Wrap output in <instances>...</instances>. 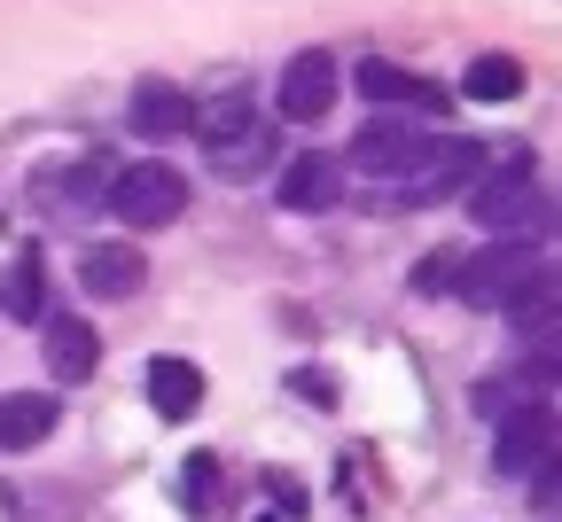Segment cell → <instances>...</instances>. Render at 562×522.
I'll use <instances>...</instances> for the list:
<instances>
[{
  "label": "cell",
  "instance_id": "cell-15",
  "mask_svg": "<svg viewBox=\"0 0 562 522\" xmlns=\"http://www.w3.org/2000/svg\"><path fill=\"white\" fill-rule=\"evenodd\" d=\"M250 125H258V102H250L243 87H227L220 102H195V117H188V133H203V148H211V157H220L227 140H243Z\"/></svg>",
  "mask_w": 562,
  "mask_h": 522
},
{
  "label": "cell",
  "instance_id": "cell-21",
  "mask_svg": "<svg viewBox=\"0 0 562 522\" xmlns=\"http://www.w3.org/2000/svg\"><path fill=\"white\" fill-rule=\"evenodd\" d=\"M211 491H220V461L195 453V461H188V507H211Z\"/></svg>",
  "mask_w": 562,
  "mask_h": 522
},
{
  "label": "cell",
  "instance_id": "cell-3",
  "mask_svg": "<svg viewBox=\"0 0 562 522\" xmlns=\"http://www.w3.org/2000/svg\"><path fill=\"white\" fill-rule=\"evenodd\" d=\"M110 211L125 218V227H172V218L188 211V180L172 172V164H125L117 180H110Z\"/></svg>",
  "mask_w": 562,
  "mask_h": 522
},
{
  "label": "cell",
  "instance_id": "cell-2",
  "mask_svg": "<svg viewBox=\"0 0 562 522\" xmlns=\"http://www.w3.org/2000/svg\"><path fill=\"white\" fill-rule=\"evenodd\" d=\"M539 273H547V258H539L531 242H484V250H461L446 296H461L469 313H508Z\"/></svg>",
  "mask_w": 562,
  "mask_h": 522
},
{
  "label": "cell",
  "instance_id": "cell-19",
  "mask_svg": "<svg viewBox=\"0 0 562 522\" xmlns=\"http://www.w3.org/2000/svg\"><path fill=\"white\" fill-rule=\"evenodd\" d=\"M110 164H117V157H79V164L63 172V195H70V203H110V180H117Z\"/></svg>",
  "mask_w": 562,
  "mask_h": 522
},
{
  "label": "cell",
  "instance_id": "cell-20",
  "mask_svg": "<svg viewBox=\"0 0 562 522\" xmlns=\"http://www.w3.org/2000/svg\"><path fill=\"white\" fill-rule=\"evenodd\" d=\"M453 265H461V250H438V258H422V265H414V288H422V296H446Z\"/></svg>",
  "mask_w": 562,
  "mask_h": 522
},
{
  "label": "cell",
  "instance_id": "cell-18",
  "mask_svg": "<svg viewBox=\"0 0 562 522\" xmlns=\"http://www.w3.org/2000/svg\"><path fill=\"white\" fill-rule=\"evenodd\" d=\"M0 305H9V320H47V273H40V258H16V265H9Z\"/></svg>",
  "mask_w": 562,
  "mask_h": 522
},
{
  "label": "cell",
  "instance_id": "cell-8",
  "mask_svg": "<svg viewBox=\"0 0 562 522\" xmlns=\"http://www.w3.org/2000/svg\"><path fill=\"white\" fill-rule=\"evenodd\" d=\"M547 461H554V406L539 398V406L501 413V444H492V468H501V476H531V468H547Z\"/></svg>",
  "mask_w": 562,
  "mask_h": 522
},
{
  "label": "cell",
  "instance_id": "cell-5",
  "mask_svg": "<svg viewBox=\"0 0 562 522\" xmlns=\"http://www.w3.org/2000/svg\"><path fill=\"white\" fill-rule=\"evenodd\" d=\"M351 87H360V102H375L383 117H438V110H453L422 70H398V63H383V55H368L360 70H351Z\"/></svg>",
  "mask_w": 562,
  "mask_h": 522
},
{
  "label": "cell",
  "instance_id": "cell-11",
  "mask_svg": "<svg viewBox=\"0 0 562 522\" xmlns=\"http://www.w3.org/2000/svg\"><path fill=\"white\" fill-rule=\"evenodd\" d=\"M40 328H47V375H55V383H87L94 366H102L94 320H79V313H47Z\"/></svg>",
  "mask_w": 562,
  "mask_h": 522
},
{
  "label": "cell",
  "instance_id": "cell-14",
  "mask_svg": "<svg viewBox=\"0 0 562 522\" xmlns=\"http://www.w3.org/2000/svg\"><path fill=\"white\" fill-rule=\"evenodd\" d=\"M149 406H157V421H195L203 413V366L195 359H149Z\"/></svg>",
  "mask_w": 562,
  "mask_h": 522
},
{
  "label": "cell",
  "instance_id": "cell-16",
  "mask_svg": "<svg viewBox=\"0 0 562 522\" xmlns=\"http://www.w3.org/2000/svg\"><path fill=\"white\" fill-rule=\"evenodd\" d=\"M461 94L469 102H524V63L516 55H476L461 70Z\"/></svg>",
  "mask_w": 562,
  "mask_h": 522
},
{
  "label": "cell",
  "instance_id": "cell-4",
  "mask_svg": "<svg viewBox=\"0 0 562 522\" xmlns=\"http://www.w3.org/2000/svg\"><path fill=\"white\" fill-rule=\"evenodd\" d=\"M422 148H430V133H422L414 117H375V125H360L351 133V148H344V172H375V180H406L414 164H422Z\"/></svg>",
  "mask_w": 562,
  "mask_h": 522
},
{
  "label": "cell",
  "instance_id": "cell-13",
  "mask_svg": "<svg viewBox=\"0 0 562 522\" xmlns=\"http://www.w3.org/2000/svg\"><path fill=\"white\" fill-rule=\"evenodd\" d=\"M63 421V406L47 390H9L0 398V453H32V444H47Z\"/></svg>",
  "mask_w": 562,
  "mask_h": 522
},
{
  "label": "cell",
  "instance_id": "cell-7",
  "mask_svg": "<svg viewBox=\"0 0 562 522\" xmlns=\"http://www.w3.org/2000/svg\"><path fill=\"white\" fill-rule=\"evenodd\" d=\"M476 164H484V148L476 140H430L422 148V164L406 172V188H398V203H446V195H461L469 180H476Z\"/></svg>",
  "mask_w": 562,
  "mask_h": 522
},
{
  "label": "cell",
  "instance_id": "cell-1",
  "mask_svg": "<svg viewBox=\"0 0 562 522\" xmlns=\"http://www.w3.org/2000/svg\"><path fill=\"white\" fill-rule=\"evenodd\" d=\"M469 218L492 227L501 242H539L554 227V195L539 188V157H531V148H516V157H501V164H476Z\"/></svg>",
  "mask_w": 562,
  "mask_h": 522
},
{
  "label": "cell",
  "instance_id": "cell-10",
  "mask_svg": "<svg viewBox=\"0 0 562 522\" xmlns=\"http://www.w3.org/2000/svg\"><path fill=\"white\" fill-rule=\"evenodd\" d=\"M79 281L94 296H110V305H125V296L149 288V258H140L133 242H87L79 250Z\"/></svg>",
  "mask_w": 562,
  "mask_h": 522
},
{
  "label": "cell",
  "instance_id": "cell-12",
  "mask_svg": "<svg viewBox=\"0 0 562 522\" xmlns=\"http://www.w3.org/2000/svg\"><path fill=\"white\" fill-rule=\"evenodd\" d=\"M125 117H133V133H140V140H157V148H165V140H180V133H188L195 102H188L172 79H149V87H133V110H125Z\"/></svg>",
  "mask_w": 562,
  "mask_h": 522
},
{
  "label": "cell",
  "instance_id": "cell-9",
  "mask_svg": "<svg viewBox=\"0 0 562 522\" xmlns=\"http://www.w3.org/2000/svg\"><path fill=\"white\" fill-rule=\"evenodd\" d=\"M273 203L281 211H328V203H344V164L328 157V148H297V157H281Z\"/></svg>",
  "mask_w": 562,
  "mask_h": 522
},
{
  "label": "cell",
  "instance_id": "cell-17",
  "mask_svg": "<svg viewBox=\"0 0 562 522\" xmlns=\"http://www.w3.org/2000/svg\"><path fill=\"white\" fill-rule=\"evenodd\" d=\"M273 148H281V133H273V125L258 117V125H250L243 140H227L220 157H211V172H227V180H258V172L273 164Z\"/></svg>",
  "mask_w": 562,
  "mask_h": 522
},
{
  "label": "cell",
  "instance_id": "cell-6",
  "mask_svg": "<svg viewBox=\"0 0 562 522\" xmlns=\"http://www.w3.org/2000/svg\"><path fill=\"white\" fill-rule=\"evenodd\" d=\"M281 117L290 125H321L336 110V55L328 47H297L290 63H281V87H273Z\"/></svg>",
  "mask_w": 562,
  "mask_h": 522
}]
</instances>
